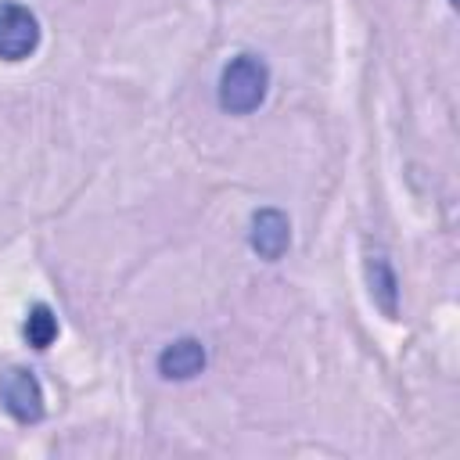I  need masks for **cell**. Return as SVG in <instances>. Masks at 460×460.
<instances>
[{
  "label": "cell",
  "instance_id": "6da1fadb",
  "mask_svg": "<svg viewBox=\"0 0 460 460\" xmlns=\"http://www.w3.org/2000/svg\"><path fill=\"white\" fill-rule=\"evenodd\" d=\"M270 90V68L259 54H237L219 72V108L226 115H252Z\"/></svg>",
  "mask_w": 460,
  "mask_h": 460
},
{
  "label": "cell",
  "instance_id": "7a4b0ae2",
  "mask_svg": "<svg viewBox=\"0 0 460 460\" xmlns=\"http://www.w3.org/2000/svg\"><path fill=\"white\" fill-rule=\"evenodd\" d=\"M40 47V18L14 0H0V61H25Z\"/></svg>",
  "mask_w": 460,
  "mask_h": 460
},
{
  "label": "cell",
  "instance_id": "3957f363",
  "mask_svg": "<svg viewBox=\"0 0 460 460\" xmlns=\"http://www.w3.org/2000/svg\"><path fill=\"white\" fill-rule=\"evenodd\" d=\"M0 406L18 424H36L43 417V388L36 374L25 367H7L0 374Z\"/></svg>",
  "mask_w": 460,
  "mask_h": 460
},
{
  "label": "cell",
  "instance_id": "277c9868",
  "mask_svg": "<svg viewBox=\"0 0 460 460\" xmlns=\"http://www.w3.org/2000/svg\"><path fill=\"white\" fill-rule=\"evenodd\" d=\"M248 244L259 259L277 262L291 244V219L280 208H259L248 226Z\"/></svg>",
  "mask_w": 460,
  "mask_h": 460
},
{
  "label": "cell",
  "instance_id": "5b68a950",
  "mask_svg": "<svg viewBox=\"0 0 460 460\" xmlns=\"http://www.w3.org/2000/svg\"><path fill=\"white\" fill-rule=\"evenodd\" d=\"M205 363H208L205 345H201L198 338H190V334L169 341V345L158 352V374H162L165 381H190V377H198V374L205 370Z\"/></svg>",
  "mask_w": 460,
  "mask_h": 460
},
{
  "label": "cell",
  "instance_id": "8992f818",
  "mask_svg": "<svg viewBox=\"0 0 460 460\" xmlns=\"http://www.w3.org/2000/svg\"><path fill=\"white\" fill-rule=\"evenodd\" d=\"M367 284H370V298L374 305L392 320L399 313V280H395V270L385 255H370L367 259Z\"/></svg>",
  "mask_w": 460,
  "mask_h": 460
},
{
  "label": "cell",
  "instance_id": "52a82bcc",
  "mask_svg": "<svg viewBox=\"0 0 460 460\" xmlns=\"http://www.w3.org/2000/svg\"><path fill=\"white\" fill-rule=\"evenodd\" d=\"M22 334L32 349H50L54 338H58V316L47 302H36L29 313H25V323H22Z\"/></svg>",
  "mask_w": 460,
  "mask_h": 460
},
{
  "label": "cell",
  "instance_id": "ba28073f",
  "mask_svg": "<svg viewBox=\"0 0 460 460\" xmlns=\"http://www.w3.org/2000/svg\"><path fill=\"white\" fill-rule=\"evenodd\" d=\"M449 4H456V0H449Z\"/></svg>",
  "mask_w": 460,
  "mask_h": 460
}]
</instances>
